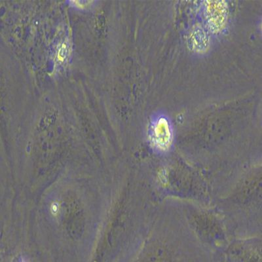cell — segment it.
Instances as JSON below:
<instances>
[{"label":"cell","instance_id":"cell-1","mask_svg":"<svg viewBox=\"0 0 262 262\" xmlns=\"http://www.w3.org/2000/svg\"><path fill=\"white\" fill-rule=\"evenodd\" d=\"M151 138L152 143L160 150H167L171 146L173 139L172 125L165 116H158L152 121Z\"/></svg>","mask_w":262,"mask_h":262},{"label":"cell","instance_id":"cell-2","mask_svg":"<svg viewBox=\"0 0 262 262\" xmlns=\"http://www.w3.org/2000/svg\"><path fill=\"white\" fill-rule=\"evenodd\" d=\"M210 4L207 6V17L209 23L212 25L213 28L215 29H222L223 25L225 23L227 17V12L228 9L225 5H221V2L219 4Z\"/></svg>","mask_w":262,"mask_h":262},{"label":"cell","instance_id":"cell-4","mask_svg":"<svg viewBox=\"0 0 262 262\" xmlns=\"http://www.w3.org/2000/svg\"><path fill=\"white\" fill-rule=\"evenodd\" d=\"M19 262H27V261H25V260H21V261H20Z\"/></svg>","mask_w":262,"mask_h":262},{"label":"cell","instance_id":"cell-3","mask_svg":"<svg viewBox=\"0 0 262 262\" xmlns=\"http://www.w3.org/2000/svg\"><path fill=\"white\" fill-rule=\"evenodd\" d=\"M74 3L76 4L77 6L83 8L84 6H88V4L91 3V2H74Z\"/></svg>","mask_w":262,"mask_h":262}]
</instances>
